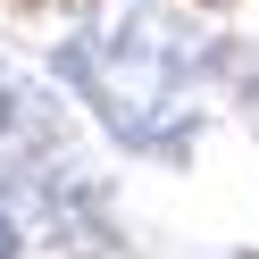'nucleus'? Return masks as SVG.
Listing matches in <instances>:
<instances>
[{
	"label": "nucleus",
	"instance_id": "nucleus-1",
	"mask_svg": "<svg viewBox=\"0 0 259 259\" xmlns=\"http://www.w3.org/2000/svg\"><path fill=\"white\" fill-rule=\"evenodd\" d=\"M9 251H17V234H9V218H0V259H9Z\"/></svg>",
	"mask_w": 259,
	"mask_h": 259
}]
</instances>
